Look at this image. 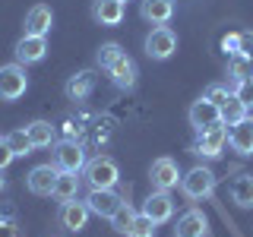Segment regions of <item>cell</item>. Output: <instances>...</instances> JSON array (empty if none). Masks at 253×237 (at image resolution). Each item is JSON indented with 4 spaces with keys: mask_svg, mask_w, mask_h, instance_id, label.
Returning <instances> with one entry per match:
<instances>
[{
    "mask_svg": "<svg viewBox=\"0 0 253 237\" xmlns=\"http://www.w3.org/2000/svg\"><path fill=\"white\" fill-rule=\"evenodd\" d=\"M83 174H85V180H89L92 190H111L121 180V168H117V161L108 158V155H98V158H92V161H85Z\"/></svg>",
    "mask_w": 253,
    "mask_h": 237,
    "instance_id": "1",
    "label": "cell"
},
{
    "mask_svg": "<svg viewBox=\"0 0 253 237\" xmlns=\"http://www.w3.org/2000/svg\"><path fill=\"white\" fill-rule=\"evenodd\" d=\"M85 149L79 146V139H60L54 146V168L57 171H70V174H79L85 168Z\"/></svg>",
    "mask_w": 253,
    "mask_h": 237,
    "instance_id": "2",
    "label": "cell"
},
{
    "mask_svg": "<svg viewBox=\"0 0 253 237\" xmlns=\"http://www.w3.org/2000/svg\"><path fill=\"white\" fill-rule=\"evenodd\" d=\"M29 89V76L22 70V63H6L0 67V101H16L22 98Z\"/></svg>",
    "mask_w": 253,
    "mask_h": 237,
    "instance_id": "3",
    "label": "cell"
},
{
    "mask_svg": "<svg viewBox=\"0 0 253 237\" xmlns=\"http://www.w3.org/2000/svg\"><path fill=\"white\" fill-rule=\"evenodd\" d=\"M180 190H184L187 199H206L215 190V174L209 168H190L184 177H180Z\"/></svg>",
    "mask_w": 253,
    "mask_h": 237,
    "instance_id": "4",
    "label": "cell"
},
{
    "mask_svg": "<svg viewBox=\"0 0 253 237\" xmlns=\"http://www.w3.org/2000/svg\"><path fill=\"white\" fill-rule=\"evenodd\" d=\"M225 146H228V126L218 120V123L200 130V139H196L193 152L203 155V158H218L221 152H225Z\"/></svg>",
    "mask_w": 253,
    "mask_h": 237,
    "instance_id": "5",
    "label": "cell"
},
{
    "mask_svg": "<svg viewBox=\"0 0 253 237\" xmlns=\"http://www.w3.org/2000/svg\"><path fill=\"white\" fill-rule=\"evenodd\" d=\"M177 47V35H174L171 26H155L146 38V54L152 60H168Z\"/></svg>",
    "mask_w": 253,
    "mask_h": 237,
    "instance_id": "6",
    "label": "cell"
},
{
    "mask_svg": "<svg viewBox=\"0 0 253 237\" xmlns=\"http://www.w3.org/2000/svg\"><path fill=\"white\" fill-rule=\"evenodd\" d=\"M85 205H89L92 215L111 218V215H114V212L124 205V196L114 193V187H111V190H89V196H85Z\"/></svg>",
    "mask_w": 253,
    "mask_h": 237,
    "instance_id": "7",
    "label": "cell"
},
{
    "mask_svg": "<svg viewBox=\"0 0 253 237\" xmlns=\"http://www.w3.org/2000/svg\"><path fill=\"white\" fill-rule=\"evenodd\" d=\"M149 180H152L155 190H171V187H177V180H180L177 161H174V158H155L152 168H149Z\"/></svg>",
    "mask_w": 253,
    "mask_h": 237,
    "instance_id": "8",
    "label": "cell"
},
{
    "mask_svg": "<svg viewBox=\"0 0 253 237\" xmlns=\"http://www.w3.org/2000/svg\"><path fill=\"white\" fill-rule=\"evenodd\" d=\"M57 168L54 164H38V168H32L29 171V177H26V184H29V190L35 196H51L54 193V184H57Z\"/></svg>",
    "mask_w": 253,
    "mask_h": 237,
    "instance_id": "9",
    "label": "cell"
},
{
    "mask_svg": "<svg viewBox=\"0 0 253 237\" xmlns=\"http://www.w3.org/2000/svg\"><path fill=\"white\" fill-rule=\"evenodd\" d=\"M44 54H47V41L42 35H22L19 41H16V60H19L22 67L44 60Z\"/></svg>",
    "mask_w": 253,
    "mask_h": 237,
    "instance_id": "10",
    "label": "cell"
},
{
    "mask_svg": "<svg viewBox=\"0 0 253 237\" xmlns=\"http://www.w3.org/2000/svg\"><path fill=\"white\" fill-rule=\"evenodd\" d=\"M228 146H231L237 155H253V117L250 114L228 130Z\"/></svg>",
    "mask_w": 253,
    "mask_h": 237,
    "instance_id": "11",
    "label": "cell"
},
{
    "mask_svg": "<svg viewBox=\"0 0 253 237\" xmlns=\"http://www.w3.org/2000/svg\"><path fill=\"white\" fill-rule=\"evenodd\" d=\"M142 212H146L149 218L155 221V225H162V221H168L174 215V199L168 196V190H155V193H149L146 205H142Z\"/></svg>",
    "mask_w": 253,
    "mask_h": 237,
    "instance_id": "12",
    "label": "cell"
},
{
    "mask_svg": "<svg viewBox=\"0 0 253 237\" xmlns=\"http://www.w3.org/2000/svg\"><path fill=\"white\" fill-rule=\"evenodd\" d=\"M89 215H92L89 205L79 202V199H70V202L60 205V225L67 228V231H83L85 221H89Z\"/></svg>",
    "mask_w": 253,
    "mask_h": 237,
    "instance_id": "13",
    "label": "cell"
},
{
    "mask_svg": "<svg viewBox=\"0 0 253 237\" xmlns=\"http://www.w3.org/2000/svg\"><path fill=\"white\" fill-rule=\"evenodd\" d=\"M108 76H111V82H114L117 89H133V85H136V76H139L136 60H133L130 54H124V57L108 70Z\"/></svg>",
    "mask_w": 253,
    "mask_h": 237,
    "instance_id": "14",
    "label": "cell"
},
{
    "mask_svg": "<svg viewBox=\"0 0 253 237\" xmlns=\"http://www.w3.org/2000/svg\"><path fill=\"white\" fill-rule=\"evenodd\" d=\"M218 120H221V108L218 105H212L209 98L193 101V108H190V123L196 126V133L206 130V126H212V123H218Z\"/></svg>",
    "mask_w": 253,
    "mask_h": 237,
    "instance_id": "15",
    "label": "cell"
},
{
    "mask_svg": "<svg viewBox=\"0 0 253 237\" xmlns=\"http://www.w3.org/2000/svg\"><path fill=\"white\" fill-rule=\"evenodd\" d=\"M95 89V73L92 70H79L76 76L67 79V85H63V92H67L70 101H85Z\"/></svg>",
    "mask_w": 253,
    "mask_h": 237,
    "instance_id": "16",
    "label": "cell"
},
{
    "mask_svg": "<svg viewBox=\"0 0 253 237\" xmlns=\"http://www.w3.org/2000/svg\"><path fill=\"white\" fill-rule=\"evenodd\" d=\"M51 22H54L51 6L35 3V6L26 13V35H42V38H44L47 32H51Z\"/></svg>",
    "mask_w": 253,
    "mask_h": 237,
    "instance_id": "17",
    "label": "cell"
},
{
    "mask_svg": "<svg viewBox=\"0 0 253 237\" xmlns=\"http://www.w3.org/2000/svg\"><path fill=\"white\" fill-rule=\"evenodd\" d=\"M124 13H126L124 0H95L92 3V16L101 22V26H121Z\"/></svg>",
    "mask_w": 253,
    "mask_h": 237,
    "instance_id": "18",
    "label": "cell"
},
{
    "mask_svg": "<svg viewBox=\"0 0 253 237\" xmlns=\"http://www.w3.org/2000/svg\"><path fill=\"white\" fill-rule=\"evenodd\" d=\"M206 215L200 209H190L177 218V228H174V237H206Z\"/></svg>",
    "mask_w": 253,
    "mask_h": 237,
    "instance_id": "19",
    "label": "cell"
},
{
    "mask_svg": "<svg viewBox=\"0 0 253 237\" xmlns=\"http://www.w3.org/2000/svg\"><path fill=\"white\" fill-rule=\"evenodd\" d=\"M139 13H142V19L152 22V26H165L174 16V0H142Z\"/></svg>",
    "mask_w": 253,
    "mask_h": 237,
    "instance_id": "20",
    "label": "cell"
},
{
    "mask_svg": "<svg viewBox=\"0 0 253 237\" xmlns=\"http://www.w3.org/2000/svg\"><path fill=\"white\" fill-rule=\"evenodd\" d=\"M231 199L241 209H250L253 205V174H237L231 180Z\"/></svg>",
    "mask_w": 253,
    "mask_h": 237,
    "instance_id": "21",
    "label": "cell"
},
{
    "mask_svg": "<svg viewBox=\"0 0 253 237\" xmlns=\"http://www.w3.org/2000/svg\"><path fill=\"white\" fill-rule=\"evenodd\" d=\"M76 193H79V174H70V171H60L57 174V184H54V199H60V202H70V199H76Z\"/></svg>",
    "mask_w": 253,
    "mask_h": 237,
    "instance_id": "22",
    "label": "cell"
},
{
    "mask_svg": "<svg viewBox=\"0 0 253 237\" xmlns=\"http://www.w3.org/2000/svg\"><path fill=\"white\" fill-rule=\"evenodd\" d=\"M26 133H29V139H32V146H35V149L54 146V136H57V130H54L47 120H32V123L26 126Z\"/></svg>",
    "mask_w": 253,
    "mask_h": 237,
    "instance_id": "23",
    "label": "cell"
},
{
    "mask_svg": "<svg viewBox=\"0 0 253 237\" xmlns=\"http://www.w3.org/2000/svg\"><path fill=\"white\" fill-rule=\"evenodd\" d=\"M244 117H247V101H244L241 95L234 92L231 98H228L225 105H221V123H225L228 130H231V126H234V123H241Z\"/></svg>",
    "mask_w": 253,
    "mask_h": 237,
    "instance_id": "24",
    "label": "cell"
},
{
    "mask_svg": "<svg viewBox=\"0 0 253 237\" xmlns=\"http://www.w3.org/2000/svg\"><path fill=\"white\" fill-rule=\"evenodd\" d=\"M228 73L237 85H247L253 82V57H244V54H234L231 60H228Z\"/></svg>",
    "mask_w": 253,
    "mask_h": 237,
    "instance_id": "25",
    "label": "cell"
},
{
    "mask_svg": "<svg viewBox=\"0 0 253 237\" xmlns=\"http://www.w3.org/2000/svg\"><path fill=\"white\" fill-rule=\"evenodd\" d=\"M3 142L10 146V152H13V155H29L32 149H35V146H32V139H29V133H26V130H13V133H6V136H3Z\"/></svg>",
    "mask_w": 253,
    "mask_h": 237,
    "instance_id": "26",
    "label": "cell"
},
{
    "mask_svg": "<svg viewBox=\"0 0 253 237\" xmlns=\"http://www.w3.org/2000/svg\"><path fill=\"white\" fill-rule=\"evenodd\" d=\"M124 54H126V51H124V47L117 44V41H108V44H101V47H98V67H101V70H111L117 60L124 57Z\"/></svg>",
    "mask_w": 253,
    "mask_h": 237,
    "instance_id": "27",
    "label": "cell"
},
{
    "mask_svg": "<svg viewBox=\"0 0 253 237\" xmlns=\"http://www.w3.org/2000/svg\"><path fill=\"white\" fill-rule=\"evenodd\" d=\"M133 215H136V212L130 209V202H124L121 209L114 212V215H111L108 221H111V228H114L117 234H130V225H133Z\"/></svg>",
    "mask_w": 253,
    "mask_h": 237,
    "instance_id": "28",
    "label": "cell"
},
{
    "mask_svg": "<svg viewBox=\"0 0 253 237\" xmlns=\"http://www.w3.org/2000/svg\"><path fill=\"white\" fill-rule=\"evenodd\" d=\"M126 237H155V221L149 218L146 212L133 215V225H130V234Z\"/></svg>",
    "mask_w": 253,
    "mask_h": 237,
    "instance_id": "29",
    "label": "cell"
},
{
    "mask_svg": "<svg viewBox=\"0 0 253 237\" xmlns=\"http://www.w3.org/2000/svg\"><path fill=\"white\" fill-rule=\"evenodd\" d=\"M231 95H234V92L228 89V85H221V82H212L209 89H206V95H203V98H209L212 105H218V108H221V105H225L228 98H231Z\"/></svg>",
    "mask_w": 253,
    "mask_h": 237,
    "instance_id": "30",
    "label": "cell"
},
{
    "mask_svg": "<svg viewBox=\"0 0 253 237\" xmlns=\"http://www.w3.org/2000/svg\"><path fill=\"white\" fill-rule=\"evenodd\" d=\"M60 130H63V139H79V136H83V133H85V126L79 123V120H73V117H70V120L63 123Z\"/></svg>",
    "mask_w": 253,
    "mask_h": 237,
    "instance_id": "31",
    "label": "cell"
},
{
    "mask_svg": "<svg viewBox=\"0 0 253 237\" xmlns=\"http://www.w3.org/2000/svg\"><path fill=\"white\" fill-rule=\"evenodd\" d=\"M221 47H225V54H237V47H241V32H231V35H225L221 38Z\"/></svg>",
    "mask_w": 253,
    "mask_h": 237,
    "instance_id": "32",
    "label": "cell"
},
{
    "mask_svg": "<svg viewBox=\"0 0 253 237\" xmlns=\"http://www.w3.org/2000/svg\"><path fill=\"white\" fill-rule=\"evenodd\" d=\"M237 54L253 57V32H241V47H237Z\"/></svg>",
    "mask_w": 253,
    "mask_h": 237,
    "instance_id": "33",
    "label": "cell"
},
{
    "mask_svg": "<svg viewBox=\"0 0 253 237\" xmlns=\"http://www.w3.org/2000/svg\"><path fill=\"white\" fill-rule=\"evenodd\" d=\"M13 152H10V146H6V142L3 139H0V171H6V168H10V161H13Z\"/></svg>",
    "mask_w": 253,
    "mask_h": 237,
    "instance_id": "34",
    "label": "cell"
},
{
    "mask_svg": "<svg viewBox=\"0 0 253 237\" xmlns=\"http://www.w3.org/2000/svg\"><path fill=\"white\" fill-rule=\"evenodd\" d=\"M0 237H19V231H16V225H13V221L0 218Z\"/></svg>",
    "mask_w": 253,
    "mask_h": 237,
    "instance_id": "35",
    "label": "cell"
},
{
    "mask_svg": "<svg viewBox=\"0 0 253 237\" xmlns=\"http://www.w3.org/2000/svg\"><path fill=\"white\" fill-rule=\"evenodd\" d=\"M3 184H6V180H3V177H0V190H3Z\"/></svg>",
    "mask_w": 253,
    "mask_h": 237,
    "instance_id": "36",
    "label": "cell"
}]
</instances>
